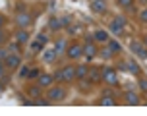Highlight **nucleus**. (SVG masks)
<instances>
[{"label":"nucleus","mask_w":147,"mask_h":116,"mask_svg":"<svg viewBox=\"0 0 147 116\" xmlns=\"http://www.w3.org/2000/svg\"><path fill=\"white\" fill-rule=\"evenodd\" d=\"M103 80L107 81V83H109V85H118V78H116V72H114V70H112V68H105L103 72Z\"/></svg>","instance_id":"1"},{"label":"nucleus","mask_w":147,"mask_h":116,"mask_svg":"<svg viewBox=\"0 0 147 116\" xmlns=\"http://www.w3.org/2000/svg\"><path fill=\"white\" fill-rule=\"evenodd\" d=\"M64 95H66V93H64V89H62V87H52L47 97H49V101H51V103H56V101H62V99H64Z\"/></svg>","instance_id":"2"},{"label":"nucleus","mask_w":147,"mask_h":116,"mask_svg":"<svg viewBox=\"0 0 147 116\" xmlns=\"http://www.w3.org/2000/svg\"><path fill=\"white\" fill-rule=\"evenodd\" d=\"M16 22H18V25H20V27H29V25H31V16L27 14V12H20Z\"/></svg>","instance_id":"3"},{"label":"nucleus","mask_w":147,"mask_h":116,"mask_svg":"<svg viewBox=\"0 0 147 116\" xmlns=\"http://www.w3.org/2000/svg\"><path fill=\"white\" fill-rule=\"evenodd\" d=\"M20 64H22V58L18 56V54H8V56H6V66H8V68L14 70V68H18Z\"/></svg>","instance_id":"4"},{"label":"nucleus","mask_w":147,"mask_h":116,"mask_svg":"<svg viewBox=\"0 0 147 116\" xmlns=\"http://www.w3.org/2000/svg\"><path fill=\"white\" fill-rule=\"evenodd\" d=\"M62 74H64V81H74V78H76V66H64Z\"/></svg>","instance_id":"5"},{"label":"nucleus","mask_w":147,"mask_h":116,"mask_svg":"<svg viewBox=\"0 0 147 116\" xmlns=\"http://www.w3.org/2000/svg\"><path fill=\"white\" fill-rule=\"evenodd\" d=\"M87 78H89V83H97V81H101V78H103V74L99 72L97 68H91L87 72Z\"/></svg>","instance_id":"6"},{"label":"nucleus","mask_w":147,"mask_h":116,"mask_svg":"<svg viewBox=\"0 0 147 116\" xmlns=\"http://www.w3.org/2000/svg\"><path fill=\"white\" fill-rule=\"evenodd\" d=\"M81 54H83V49H81L80 45H72V47L68 49V56L74 58V60H76V58H80Z\"/></svg>","instance_id":"7"},{"label":"nucleus","mask_w":147,"mask_h":116,"mask_svg":"<svg viewBox=\"0 0 147 116\" xmlns=\"http://www.w3.org/2000/svg\"><path fill=\"white\" fill-rule=\"evenodd\" d=\"M91 8L95 10L97 14H105V12H107V4H105V0H93V2H91Z\"/></svg>","instance_id":"8"},{"label":"nucleus","mask_w":147,"mask_h":116,"mask_svg":"<svg viewBox=\"0 0 147 116\" xmlns=\"http://www.w3.org/2000/svg\"><path fill=\"white\" fill-rule=\"evenodd\" d=\"M83 54H85L87 58H93V56L97 54V47L93 45V41H89V43L83 47Z\"/></svg>","instance_id":"9"},{"label":"nucleus","mask_w":147,"mask_h":116,"mask_svg":"<svg viewBox=\"0 0 147 116\" xmlns=\"http://www.w3.org/2000/svg\"><path fill=\"white\" fill-rule=\"evenodd\" d=\"M87 66H83V64H80V66H76V78L78 80H83L85 76H87Z\"/></svg>","instance_id":"10"},{"label":"nucleus","mask_w":147,"mask_h":116,"mask_svg":"<svg viewBox=\"0 0 147 116\" xmlns=\"http://www.w3.org/2000/svg\"><path fill=\"white\" fill-rule=\"evenodd\" d=\"M126 105H140V99H138V95L136 93H132V91H128L126 93Z\"/></svg>","instance_id":"11"},{"label":"nucleus","mask_w":147,"mask_h":116,"mask_svg":"<svg viewBox=\"0 0 147 116\" xmlns=\"http://www.w3.org/2000/svg\"><path fill=\"white\" fill-rule=\"evenodd\" d=\"M93 39H95V41H101V43H109V33H107V31H103V29H99Z\"/></svg>","instance_id":"12"},{"label":"nucleus","mask_w":147,"mask_h":116,"mask_svg":"<svg viewBox=\"0 0 147 116\" xmlns=\"http://www.w3.org/2000/svg\"><path fill=\"white\" fill-rule=\"evenodd\" d=\"M52 80H54L52 76H39V81H37V83H39L41 87H49L52 83Z\"/></svg>","instance_id":"13"},{"label":"nucleus","mask_w":147,"mask_h":116,"mask_svg":"<svg viewBox=\"0 0 147 116\" xmlns=\"http://www.w3.org/2000/svg\"><path fill=\"white\" fill-rule=\"evenodd\" d=\"M54 58H56V51H47L43 54V60H45V62H54Z\"/></svg>","instance_id":"14"},{"label":"nucleus","mask_w":147,"mask_h":116,"mask_svg":"<svg viewBox=\"0 0 147 116\" xmlns=\"http://www.w3.org/2000/svg\"><path fill=\"white\" fill-rule=\"evenodd\" d=\"M109 49H110L112 54H116V52H120V43H118V41H110V39H109Z\"/></svg>","instance_id":"15"},{"label":"nucleus","mask_w":147,"mask_h":116,"mask_svg":"<svg viewBox=\"0 0 147 116\" xmlns=\"http://www.w3.org/2000/svg\"><path fill=\"white\" fill-rule=\"evenodd\" d=\"M114 25H116V27H120V29H124V25H126V18L124 16H116V18H114Z\"/></svg>","instance_id":"16"},{"label":"nucleus","mask_w":147,"mask_h":116,"mask_svg":"<svg viewBox=\"0 0 147 116\" xmlns=\"http://www.w3.org/2000/svg\"><path fill=\"white\" fill-rule=\"evenodd\" d=\"M126 66H128V70H130V72H132V74H140V72H141V68H140V66H138V64H136L134 60H130V62H128V64H126Z\"/></svg>","instance_id":"17"},{"label":"nucleus","mask_w":147,"mask_h":116,"mask_svg":"<svg viewBox=\"0 0 147 116\" xmlns=\"http://www.w3.org/2000/svg\"><path fill=\"white\" fill-rule=\"evenodd\" d=\"M64 49H66V41H64V39H58V41H56V45H54V51H56V54H58V52H62Z\"/></svg>","instance_id":"18"},{"label":"nucleus","mask_w":147,"mask_h":116,"mask_svg":"<svg viewBox=\"0 0 147 116\" xmlns=\"http://www.w3.org/2000/svg\"><path fill=\"white\" fill-rule=\"evenodd\" d=\"M132 51L136 52V54H140V56H143V52H145V49L141 47L140 43H132Z\"/></svg>","instance_id":"19"},{"label":"nucleus","mask_w":147,"mask_h":116,"mask_svg":"<svg viewBox=\"0 0 147 116\" xmlns=\"http://www.w3.org/2000/svg\"><path fill=\"white\" fill-rule=\"evenodd\" d=\"M27 31H25V29H22V31H20V33H18V37H16V39H18V43H25V41H27Z\"/></svg>","instance_id":"20"},{"label":"nucleus","mask_w":147,"mask_h":116,"mask_svg":"<svg viewBox=\"0 0 147 116\" xmlns=\"http://www.w3.org/2000/svg\"><path fill=\"white\" fill-rule=\"evenodd\" d=\"M49 25H51V29H52V31H56V29H60V27H62V22H58L56 18H52L51 22H49Z\"/></svg>","instance_id":"21"},{"label":"nucleus","mask_w":147,"mask_h":116,"mask_svg":"<svg viewBox=\"0 0 147 116\" xmlns=\"http://www.w3.org/2000/svg\"><path fill=\"white\" fill-rule=\"evenodd\" d=\"M27 93H29L31 97H41V85H39V87H29Z\"/></svg>","instance_id":"22"},{"label":"nucleus","mask_w":147,"mask_h":116,"mask_svg":"<svg viewBox=\"0 0 147 116\" xmlns=\"http://www.w3.org/2000/svg\"><path fill=\"white\" fill-rule=\"evenodd\" d=\"M99 105H103V107H112V105H114V99H110V97L101 99V101H99Z\"/></svg>","instance_id":"23"},{"label":"nucleus","mask_w":147,"mask_h":116,"mask_svg":"<svg viewBox=\"0 0 147 116\" xmlns=\"http://www.w3.org/2000/svg\"><path fill=\"white\" fill-rule=\"evenodd\" d=\"M41 49H43V43H41V41H35V43L31 45V51L33 52H39Z\"/></svg>","instance_id":"24"},{"label":"nucleus","mask_w":147,"mask_h":116,"mask_svg":"<svg viewBox=\"0 0 147 116\" xmlns=\"http://www.w3.org/2000/svg\"><path fill=\"white\" fill-rule=\"evenodd\" d=\"M101 56H103V58H107V60H109V58L112 56V52H110V49H109V47H107V49H103V51H101Z\"/></svg>","instance_id":"25"},{"label":"nucleus","mask_w":147,"mask_h":116,"mask_svg":"<svg viewBox=\"0 0 147 116\" xmlns=\"http://www.w3.org/2000/svg\"><path fill=\"white\" fill-rule=\"evenodd\" d=\"M56 81H64V74H62V70H58V72H54V76H52Z\"/></svg>","instance_id":"26"},{"label":"nucleus","mask_w":147,"mask_h":116,"mask_svg":"<svg viewBox=\"0 0 147 116\" xmlns=\"http://www.w3.org/2000/svg\"><path fill=\"white\" fill-rule=\"evenodd\" d=\"M68 31H70V33H80V31H81V25H70V27H68Z\"/></svg>","instance_id":"27"},{"label":"nucleus","mask_w":147,"mask_h":116,"mask_svg":"<svg viewBox=\"0 0 147 116\" xmlns=\"http://www.w3.org/2000/svg\"><path fill=\"white\" fill-rule=\"evenodd\" d=\"M110 31H112L114 35H120V33H122V29H120V27H116L114 23H110Z\"/></svg>","instance_id":"28"},{"label":"nucleus","mask_w":147,"mask_h":116,"mask_svg":"<svg viewBox=\"0 0 147 116\" xmlns=\"http://www.w3.org/2000/svg\"><path fill=\"white\" fill-rule=\"evenodd\" d=\"M37 41H41V43H47V41H49V37H47V35H45V33H39V35H37Z\"/></svg>","instance_id":"29"},{"label":"nucleus","mask_w":147,"mask_h":116,"mask_svg":"<svg viewBox=\"0 0 147 116\" xmlns=\"http://www.w3.org/2000/svg\"><path fill=\"white\" fill-rule=\"evenodd\" d=\"M27 78H29V80H35V78H39V72H37V70H29Z\"/></svg>","instance_id":"30"},{"label":"nucleus","mask_w":147,"mask_h":116,"mask_svg":"<svg viewBox=\"0 0 147 116\" xmlns=\"http://www.w3.org/2000/svg\"><path fill=\"white\" fill-rule=\"evenodd\" d=\"M27 74H29V68H27V66H23L22 70H20V76H22V78H27Z\"/></svg>","instance_id":"31"},{"label":"nucleus","mask_w":147,"mask_h":116,"mask_svg":"<svg viewBox=\"0 0 147 116\" xmlns=\"http://www.w3.org/2000/svg\"><path fill=\"white\" fill-rule=\"evenodd\" d=\"M118 4H120V6H132V0H118Z\"/></svg>","instance_id":"32"},{"label":"nucleus","mask_w":147,"mask_h":116,"mask_svg":"<svg viewBox=\"0 0 147 116\" xmlns=\"http://www.w3.org/2000/svg\"><path fill=\"white\" fill-rule=\"evenodd\" d=\"M140 20H141V22H145V23H147V10H143V12L140 14Z\"/></svg>","instance_id":"33"},{"label":"nucleus","mask_w":147,"mask_h":116,"mask_svg":"<svg viewBox=\"0 0 147 116\" xmlns=\"http://www.w3.org/2000/svg\"><path fill=\"white\" fill-rule=\"evenodd\" d=\"M6 56H8V51L0 49V60H6Z\"/></svg>","instance_id":"34"},{"label":"nucleus","mask_w":147,"mask_h":116,"mask_svg":"<svg viewBox=\"0 0 147 116\" xmlns=\"http://www.w3.org/2000/svg\"><path fill=\"white\" fill-rule=\"evenodd\" d=\"M140 87L143 91H147V80H140Z\"/></svg>","instance_id":"35"},{"label":"nucleus","mask_w":147,"mask_h":116,"mask_svg":"<svg viewBox=\"0 0 147 116\" xmlns=\"http://www.w3.org/2000/svg\"><path fill=\"white\" fill-rule=\"evenodd\" d=\"M70 22H72V18H62V25H70Z\"/></svg>","instance_id":"36"},{"label":"nucleus","mask_w":147,"mask_h":116,"mask_svg":"<svg viewBox=\"0 0 147 116\" xmlns=\"http://www.w3.org/2000/svg\"><path fill=\"white\" fill-rule=\"evenodd\" d=\"M10 51H12V52H16V51H18V43H14V45H10Z\"/></svg>","instance_id":"37"},{"label":"nucleus","mask_w":147,"mask_h":116,"mask_svg":"<svg viewBox=\"0 0 147 116\" xmlns=\"http://www.w3.org/2000/svg\"><path fill=\"white\" fill-rule=\"evenodd\" d=\"M18 10H20V12H23V10H25V6H23V2H20V4H18Z\"/></svg>","instance_id":"38"},{"label":"nucleus","mask_w":147,"mask_h":116,"mask_svg":"<svg viewBox=\"0 0 147 116\" xmlns=\"http://www.w3.org/2000/svg\"><path fill=\"white\" fill-rule=\"evenodd\" d=\"M4 76V66H2V62H0V78Z\"/></svg>","instance_id":"39"},{"label":"nucleus","mask_w":147,"mask_h":116,"mask_svg":"<svg viewBox=\"0 0 147 116\" xmlns=\"http://www.w3.org/2000/svg\"><path fill=\"white\" fill-rule=\"evenodd\" d=\"M4 41V33H2V29H0V43Z\"/></svg>","instance_id":"40"},{"label":"nucleus","mask_w":147,"mask_h":116,"mask_svg":"<svg viewBox=\"0 0 147 116\" xmlns=\"http://www.w3.org/2000/svg\"><path fill=\"white\" fill-rule=\"evenodd\" d=\"M143 43H145V45H147V35H145V37H143Z\"/></svg>","instance_id":"41"},{"label":"nucleus","mask_w":147,"mask_h":116,"mask_svg":"<svg viewBox=\"0 0 147 116\" xmlns=\"http://www.w3.org/2000/svg\"><path fill=\"white\" fill-rule=\"evenodd\" d=\"M2 22H4V18H2V16H0V25H2Z\"/></svg>","instance_id":"42"},{"label":"nucleus","mask_w":147,"mask_h":116,"mask_svg":"<svg viewBox=\"0 0 147 116\" xmlns=\"http://www.w3.org/2000/svg\"><path fill=\"white\" fill-rule=\"evenodd\" d=\"M143 56H145V58H147V49H145V52H143Z\"/></svg>","instance_id":"43"},{"label":"nucleus","mask_w":147,"mask_h":116,"mask_svg":"<svg viewBox=\"0 0 147 116\" xmlns=\"http://www.w3.org/2000/svg\"><path fill=\"white\" fill-rule=\"evenodd\" d=\"M0 91H2V85H0Z\"/></svg>","instance_id":"44"}]
</instances>
